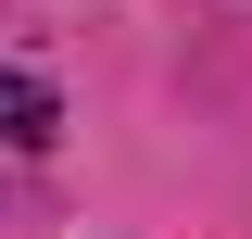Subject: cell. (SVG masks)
<instances>
[{
    "mask_svg": "<svg viewBox=\"0 0 252 239\" xmlns=\"http://www.w3.org/2000/svg\"><path fill=\"white\" fill-rule=\"evenodd\" d=\"M51 89H38V76H26V63H0V139H13V151H38V139H51Z\"/></svg>",
    "mask_w": 252,
    "mask_h": 239,
    "instance_id": "cell-1",
    "label": "cell"
}]
</instances>
